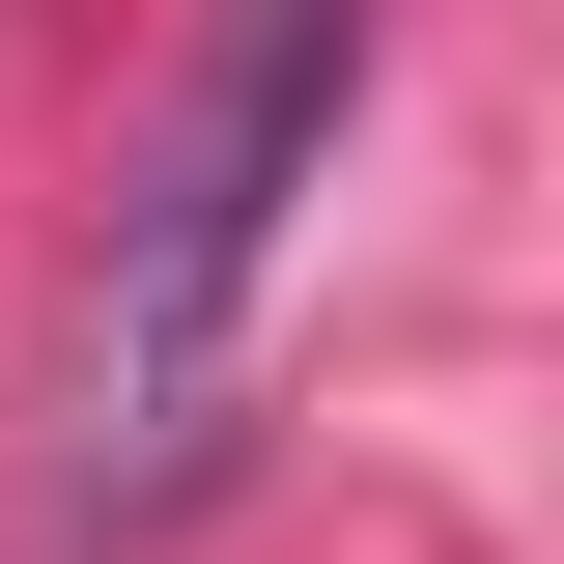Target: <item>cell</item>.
<instances>
[{
    "instance_id": "obj_1",
    "label": "cell",
    "mask_w": 564,
    "mask_h": 564,
    "mask_svg": "<svg viewBox=\"0 0 564 564\" xmlns=\"http://www.w3.org/2000/svg\"><path fill=\"white\" fill-rule=\"evenodd\" d=\"M367 57H395V0H254L198 57V113L141 141V226H113V395L141 423H198V367L254 339V282H282V226H311V170H339Z\"/></svg>"
}]
</instances>
